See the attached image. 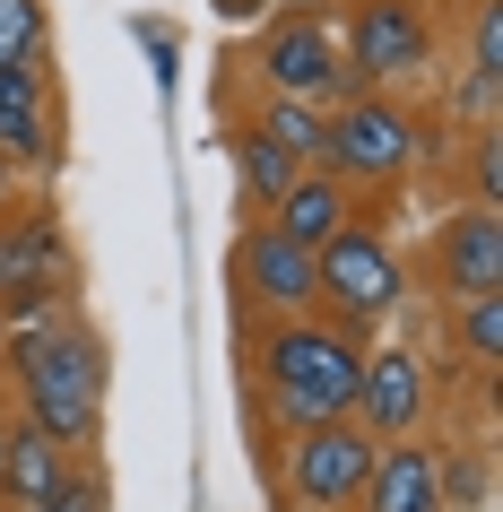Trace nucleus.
Segmentation results:
<instances>
[{
	"mask_svg": "<svg viewBox=\"0 0 503 512\" xmlns=\"http://www.w3.org/2000/svg\"><path fill=\"white\" fill-rule=\"evenodd\" d=\"M226 157H235V183H243V200H252V209H269V200H278V191H287L295 174H304V165H295V157H278V148H269V139L252 131V122H235Z\"/></svg>",
	"mask_w": 503,
	"mask_h": 512,
	"instance_id": "a211bd4d",
	"label": "nucleus"
},
{
	"mask_svg": "<svg viewBox=\"0 0 503 512\" xmlns=\"http://www.w3.org/2000/svg\"><path fill=\"white\" fill-rule=\"evenodd\" d=\"M252 79H261V96H295V105L356 96L339 61V9H278L252 44Z\"/></svg>",
	"mask_w": 503,
	"mask_h": 512,
	"instance_id": "423d86ee",
	"label": "nucleus"
},
{
	"mask_svg": "<svg viewBox=\"0 0 503 512\" xmlns=\"http://www.w3.org/2000/svg\"><path fill=\"white\" fill-rule=\"evenodd\" d=\"M356 512H443V443H425V434L382 443L373 469H365Z\"/></svg>",
	"mask_w": 503,
	"mask_h": 512,
	"instance_id": "4468645a",
	"label": "nucleus"
},
{
	"mask_svg": "<svg viewBox=\"0 0 503 512\" xmlns=\"http://www.w3.org/2000/svg\"><path fill=\"white\" fill-rule=\"evenodd\" d=\"M0 374H9V408H18L35 434H53L70 460L96 452V434H105L113 356H105V339H96L79 313H61L53 330L9 339V348H0Z\"/></svg>",
	"mask_w": 503,
	"mask_h": 512,
	"instance_id": "f257e3e1",
	"label": "nucleus"
},
{
	"mask_svg": "<svg viewBox=\"0 0 503 512\" xmlns=\"http://www.w3.org/2000/svg\"><path fill=\"white\" fill-rule=\"evenodd\" d=\"M226 278H235V304L243 322H304V313H321V270L313 252H295L287 235H269L261 217L235 235V261H226Z\"/></svg>",
	"mask_w": 503,
	"mask_h": 512,
	"instance_id": "6e6552de",
	"label": "nucleus"
},
{
	"mask_svg": "<svg viewBox=\"0 0 503 512\" xmlns=\"http://www.w3.org/2000/svg\"><path fill=\"white\" fill-rule=\"evenodd\" d=\"M425 417H434V365H425V348H408V339L365 348L347 426H365L373 443H399V434H425Z\"/></svg>",
	"mask_w": 503,
	"mask_h": 512,
	"instance_id": "1a4fd4ad",
	"label": "nucleus"
},
{
	"mask_svg": "<svg viewBox=\"0 0 503 512\" xmlns=\"http://www.w3.org/2000/svg\"><path fill=\"white\" fill-rule=\"evenodd\" d=\"M373 443L365 426H304L287 434V495L304 512H356V495H365V469H373Z\"/></svg>",
	"mask_w": 503,
	"mask_h": 512,
	"instance_id": "9d476101",
	"label": "nucleus"
},
{
	"mask_svg": "<svg viewBox=\"0 0 503 512\" xmlns=\"http://www.w3.org/2000/svg\"><path fill=\"white\" fill-rule=\"evenodd\" d=\"M35 512H105V469H70V478H61V495L53 504H35Z\"/></svg>",
	"mask_w": 503,
	"mask_h": 512,
	"instance_id": "4be33fe9",
	"label": "nucleus"
},
{
	"mask_svg": "<svg viewBox=\"0 0 503 512\" xmlns=\"http://www.w3.org/2000/svg\"><path fill=\"white\" fill-rule=\"evenodd\" d=\"M70 469H79V460L61 452L53 434H35L27 417H18V426H9V460H0V504H9V512H35V504H53Z\"/></svg>",
	"mask_w": 503,
	"mask_h": 512,
	"instance_id": "2eb2a0df",
	"label": "nucleus"
},
{
	"mask_svg": "<svg viewBox=\"0 0 503 512\" xmlns=\"http://www.w3.org/2000/svg\"><path fill=\"white\" fill-rule=\"evenodd\" d=\"M0 348H9V322H0Z\"/></svg>",
	"mask_w": 503,
	"mask_h": 512,
	"instance_id": "cd10ccee",
	"label": "nucleus"
},
{
	"mask_svg": "<svg viewBox=\"0 0 503 512\" xmlns=\"http://www.w3.org/2000/svg\"><path fill=\"white\" fill-rule=\"evenodd\" d=\"M0 165H18V174H53V165H61L53 61H18V70H0Z\"/></svg>",
	"mask_w": 503,
	"mask_h": 512,
	"instance_id": "f8f14e48",
	"label": "nucleus"
},
{
	"mask_svg": "<svg viewBox=\"0 0 503 512\" xmlns=\"http://www.w3.org/2000/svg\"><path fill=\"white\" fill-rule=\"evenodd\" d=\"M373 339H347L339 322H261L252 330V400H261L269 434H304V426H339L356 408V374H365Z\"/></svg>",
	"mask_w": 503,
	"mask_h": 512,
	"instance_id": "f03ea898",
	"label": "nucleus"
},
{
	"mask_svg": "<svg viewBox=\"0 0 503 512\" xmlns=\"http://www.w3.org/2000/svg\"><path fill=\"white\" fill-rule=\"evenodd\" d=\"M9 209H27V174H18V165H0V217Z\"/></svg>",
	"mask_w": 503,
	"mask_h": 512,
	"instance_id": "b1692460",
	"label": "nucleus"
},
{
	"mask_svg": "<svg viewBox=\"0 0 503 512\" xmlns=\"http://www.w3.org/2000/svg\"><path fill=\"white\" fill-rule=\"evenodd\" d=\"M460 148H469V209H503V131H469L460 139Z\"/></svg>",
	"mask_w": 503,
	"mask_h": 512,
	"instance_id": "aec40b11",
	"label": "nucleus"
},
{
	"mask_svg": "<svg viewBox=\"0 0 503 512\" xmlns=\"http://www.w3.org/2000/svg\"><path fill=\"white\" fill-rule=\"evenodd\" d=\"M226 9H235V18H252V9H261V0H226Z\"/></svg>",
	"mask_w": 503,
	"mask_h": 512,
	"instance_id": "bb28decb",
	"label": "nucleus"
},
{
	"mask_svg": "<svg viewBox=\"0 0 503 512\" xmlns=\"http://www.w3.org/2000/svg\"><path fill=\"white\" fill-rule=\"evenodd\" d=\"M339 61L356 96H399L408 79L434 70V18L399 9V0H356L339 9Z\"/></svg>",
	"mask_w": 503,
	"mask_h": 512,
	"instance_id": "0eeeda50",
	"label": "nucleus"
},
{
	"mask_svg": "<svg viewBox=\"0 0 503 512\" xmlns=\"http://www.w3.org/2000/svg\"><path fill=\"white\" fill-rule=\"evenodd\" d=\"M313 270H321V322H339L347 339H373L408 304V261L382 235V217H356L339 243H321Z\"/></svg>",
	"mask_w": 503,
	"mask_h": 512,
	"instance_id": "20e7f679",
	"label": "nucleus"
},
{
	"mask_svg": "<svg viewBox=\"0 0 503 512\" xmlns=\"http://www.w3.org/2000/svg\"><path fill=\"white\" fill-rule=\"evenodd\" d=\"M399 9H417V18H434V9H451V0H399Z\"/></svg>",
	"mask_w": 503,
	"mask_h": 512,
	"instance_id": "a878e982",
	"label": "nucleus"
},
{
	"mask_svg": "<svg viewBox=\"0 0 503 512\" xmlns=\"http://www.w3.org/2000/svg\"><path fill=\"white\" fill-rule=\"evenodd\" d=\"M417 113L399 96H339L330 105V148H321V174H339L356 200H391L408 174H417Z\"/></svg>",
	"mask_w": 503,
	"mask_h": 512,
	"instance_id": "39448f33",
	"label": "nucleus"
},
{
	"mask_svg": "<svg viewBox=\"0 0 503 512\" xmlns=\"http://www.w3.org/2000/svg\"><path fill=\"white\" fill-rule=\"evenodd\" d=\"M70 296H79V243L53 217V200L9 209L0 217V322H9V339L53 330L70 313Z\"/></svg>",
	"mask_w": 503,
	"mask_h": 512,
	"instance_id": "7ed1b4c3",
	"label": "nucleus"
},
{
	"mask_svg": "<svg viewBox=\"0 0 503 512\" xmlns=\"http://www.w3.org/2000/svg\"><path fill=\"white\" fill-rule=\"evenodd\" d=\"M443 356L495 374L503 365V296H477V304H443Z\"/></svg>",
	"mask_w": 503,
	"mask_h": 512,
	"instance_id": "f3484780",
	"label": "nucleus"
},
{
	"mask_svg": "<svg viewBox=\"0 0 503 512\" xmlns=\"http://www.w3.org/2000/svg\"><path fill=\"white\" fill-rule=\"evenodd\" d=\"M469 70L503 79V0H469Z\"/></svg>",
	"mask_w": 503,
	"mask_h": 512,
	"instance_id": "412c9836",
	"label": "nucleus"
},
{
	"mask_svg": "<svg viewBox=\"0 0 503 512\" xmlns=\"http://www.w3.org/2000/svg\"><path fill=\"white\" fill-rule=\"evenodd\" d=\"M425 278H434V304L503 296V209H451L425 243Z\"/></svg>",
	"mask_w": 503,
	"mask_h": 512,
	"instance_id": "9b49d317",
	"label": "nucleus"
},
{
	"mask_svg": "<svg viewBox=\"0 0 503 512\" xmlns=\"http://www.w3.org/2000/svg\"><path fill=\"white\" fill-rule=\"evenodd\" d=\"M53 61V9L44 0H0V70Z\"/></svg>",
	"mask_w": 503,
	"mask_h": 512,
	"instance_id": "6ab92c4d",
	"label": "nucleus"
},
{
	"mask_svg": "<svg viewBox=\"0 0 503 512\" xmlns=\"http://www.w3.org/2000/svg\"><path fill=\"white\" fill-rule=\"evenodd\" d=\"M451 113H460L469 131H495V79H486V70H469V79L451 87Z\"/></svg>",
	"mask_w": 503,
	"mask_h": 512,
	"instance_id": "5701e85b",
	"label": "nucleus"
},
{
	"mask_svg": "<svg viewBox=\"0 0 503 512\" xmlns=\"http://www.w3.org/2000/svg\"><path fill=\"white\" fill-rule=\"evenodd\" d=\"M356 217H365V200H356V191H347L339 174L304 165V174H295V183L261 209V226H269V235H287L295 252H321V243H339L347 226H356Z\"/></svg>",
	"mask_w": 503,
	"mask_h": 512,
	"instance_id": "ddd939ff",
	"label": "nucleus"
},
{
	"mask_svg": "<svg viewBox=\"0 0 503 512\" xmlns=\"http://www.w3.org/2000/svg\"><path fill=\"white\" fill-rule=\"evenodd\" d=\"M252 131H261L269 148H278V157H295V165H321V148H330V105H295V96H261Z\"/></svg>",
	"mask_w": 503,
	"mask_h": 512,
	"instance_id": "dca6fc26",
	"label": "nucleus"
},
{
	"mask_svg": "<svg viewBox=\"0 0 503 512\" xmlns=\"http://www.w3.org/2000/svg\"><path fill=\"white\" fill-rule=\"evenodd\" d=\"M9 426H18V408L0 400V460H9Z\"/></svg>",
	"mask_w": 503,
	"mask_h": 512,
	"instance_id": "393cba45",
	"label": "nucleus"
}]
</instances>
